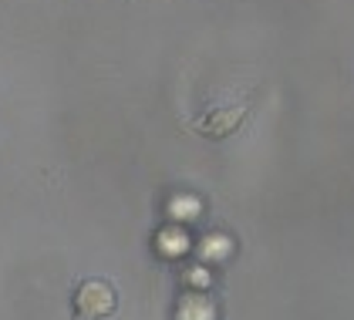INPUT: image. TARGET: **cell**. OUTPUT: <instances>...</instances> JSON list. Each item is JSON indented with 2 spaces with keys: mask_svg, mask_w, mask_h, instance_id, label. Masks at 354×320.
<instances>
[{
  "mask_svg": "<svg viewBox=\"0 0 354 320\" xmlns=\"http://www.w3.org/2000/svg\"><path fill=\"white\" fill-rule=\"evenodd\" d=\"M115 310V290L105 280H84L75 294V314L82 320H102Z\"/></svg>",
  "mask_w": 354,
  "mask_h": 320,
  "instance_id": "6da1fadb",
  "label": "cell"
},
{
  "mask_svg": "<svg viewBox=\"0 0 354 320\" xmlns=\"http://www.w3.org/2000/svg\"><path fill=\"white\" fill-rule=\"evenodd\" d=\"M243 122V105H233V108H213V111H206L203 118H199V132L203 135H230L236 132V125Z\"/></svg>",
  "mask_w": 354,
  "mask_h": 320,
  "instance_id": "7a4b0ae2",
  "label": "cell"
},
{
  "mask_svg": "<svg viewBox=\"0 0 354 320\" xmlns=\"http://www.w3.org/2000/svg\"><path fill=\"white\" fill-rule=\"evenodd\" d=\"M176 320H216V303L203 290H189L176 303Z\"/></svg>",
  "mask_w": 354,
  "mask_h": 320,
  "instance_id": "3957f363",
  "label": "cell"
},
{
  "mask_svg": "<svg viewBox=\"0 0 354 320\" xmlns=\"http://www.w3.org/2000/svg\"><path fill=\"white\" fill-rule=\"evenodd\" d=\"M183 280H186V283H206V273H203V270H186Z\"/></svg>",
  "mask_w": 354,
  "mask_h": 320,
  "instance_id": "277c9868",
  "label": "cell"
}]
</instances>
